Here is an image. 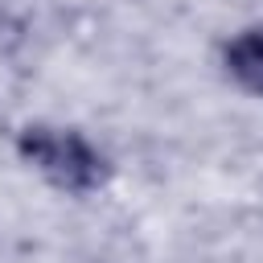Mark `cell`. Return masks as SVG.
<instances>
[{
	"mask_svg": "<svg viewBox=\"0 0 263 263\" xmlns=\"http://www.w3.org/2000/svg\"><path fill=\"white\" fill-rule=\"evenodd\" d=\"M16 152L29 168H37L49 185H58L62 193H95L107 181V160L103 152L74 127H45L33 123L21 132Z\"/></svg>",
	"mask_w": 263,
	"mask_h": 263,
	"instance_id": "cell-1",
	"label": "cell"
},
{
	"mask_svg": "<svg viewBox=\"0 0 263 263\" xmlns=\"http://www.w3.org/2000/svg\"><path fill=\"white\" fill-rule=\"evenodd\" d=\"M222 66H226V78L263 99V25H251L242 33H234L226 45H222Z\"/></svg>",
	"mask_w": 263,
	"mask_h": 263,
	"instance_id": "cell-2",
	"label": "cell"
}]
</instances>
